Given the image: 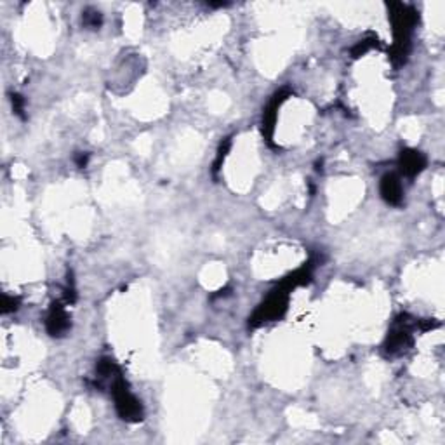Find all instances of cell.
Listing matches in <instances>:
<instances>
[{"instance_id":"1","label":"cell","mask_w":445,"mask_h":445,"mask_svg":"<svg viewBox=\"0 0 445 445\" xmlns=\"http://www.w3.org/2000/svg\"><path fill=\"white\" fill-rule=\"evenodd\" d=\"M389 18L393 23L395 42L391 47V60L393 63H404L411 47V34L418 23V12L405 4H389Z\"/></svg>"},{"instance_id":"2","label":"cell","mask_w":445,"mask_h":445,"mask_svg":"<svg viewBox=\"0 0 445 445\" xmlns=\"http://www.w3.org/2000/svg\"><path fill=\"white\" fill-rule=\"evenodd\" d=\"M111 395L115 398V409L124 421L139 423L143 420V405L130 393L129 386L124 379L122 372L111 378Z\"/></svg>"},{"instance_id":"3","label":"cell","mask_w":445,"mask_h":445,"mask_svg":"<svg viewBox=\"0 0 445 445\" xmlns=\"http://www.w3.org/2000/svg\"><path fill=\"white\" fill-rule=\"evenodd\" d=\"M289 290L284 289L282 286H278L273 293L268 296V299L261 304L260 308L254 312L251 317V327H260L263 323L271 322V320L282 319L284 313L287 312V304H289Z\"/></svg>"},{"instance_id":"4","label":"cell","mask_w":445,"mask_h":445,"mask_svg":"<svg viewBox=\"0 0 445 445\" xmlns=\"http://www.w3.org/2000/svg\"><path fill=\"white\" fill-rule=\"evenodd\" d=\"M412 329L409 323L407 315H402L400 319L395 320L393 329L389 330L388 338H386L385 350L389 355H400L405 350H409L412 346Z\"/></svg>"},{"instance_id":"5","label":"cell","mask_w":445,"mask_h":445,"mask_svg":"<svg viewBox=\"0 0 445 445\" xmlns=\"http://www.w3.org/2000/svg\"><path fill=\"white\" fill-rule=\"evenodd\" d=\"M45 327H47V332L51 336H58V338L67 334L68 329H70V317H68L67 310H65V306L60 301L51 304L47 320H45Z\"/></svg>"},{"instance_id":"6","label":"cell","mask_w":445,"mask_h":445,"mask_svg":"<svg viewBox=\"0 0 445 445\" xmlns=\"http://www.w3.org/2000/svg\"><path fill=\"white\" fill-rule=\"evenodd\" d=\"M381 195L389 205H400L404 201V188H402V181L398 174L395 172H388L383 176L381 179Z\"/></svg>"},{"instance_id":"7","label":"cell","mask_w":445,"mask_h":445,"mask_svg":"<svg viewBox=\"0 0 445 445\" xmlns=\"http://www.w3.org/2000/svg\"><path fill=\"white\" fill-rule=\"evenodd\" d=\"M398 166L405 176L414 178L426 167V157L418 150H404L400 153V159H398Z\"/></svg>"},{"instance_id":"8","label":"cell","mask_w":445,"mask_h":445,"mask_svg":"<svg viewBox=\"0 0 445 445\" xmlns=\"http://www.w3.org/2000/svg\"><path fill=\"white\" fill-rule=\"evenodd\" d=\"M287 96H289V91H280V93H277L273 96V100L270 101V104H268L266 110H264L263 133H264V136H266L268 141H271V137H273L275 124H277L278 108H280V104H282L284 101L287 100Z\"/></svg>"},{"instance_id":"9","label":"cell","mask_w":445,"mask_h":445,"mask_svg":"<svg viewBox=\"0 0 445 445\" xmlns=\"http://www.w3.org/2000/svg\"><path fill=\"white\" fill-rule=\"evenodd\" d=\"M82 23L87 28H100L103 25V16H101L100 11L96 9H86L84 14H82Z\"/></svg>"},{"instance_id":"10","label":"cell","mask_w":445,"mask_h":445,"mask_svg":"<svg viewBox=\"0 0 445 445\" xmlns=\"http://www.w3.org/2000/svg\"><path fill=\"white\" fill-rule=\"evenodd\" d=\"M376 45H378V38H376V37L365 38V41H360L358 44H356L355 47L352 49V56H353V58H360V56L367 54V52L371 51L372 47H376Z\"/></svg>"},{"instance_id":"11","label":"cell","mask_w":445,"mask_h":445,"mask_svg":"<svg viewBox=\"0 0 445 445\" xmlns=\"http://www.w3.org/2000/svg\"><path fill=\"white\" fill-rule=\"evenodd\" d=\"M230 148H231V141H230V139H225V141L221 143V146H219V150H218V159H216V162H214V172H218L219 169H221L223 160H225V157L228 155Z\"/></svg>"},{"instance_id":"12","label":"cell","mask_w":445,"mask_h":445,"mask_svg":"<svg viewBox=\"0 0 445 445\" xmlns=\"http://www.w3.org/2000/svg\"><path fill=\"white\" fill-rule=\"evenodd\" d=\"M18 306H19L18 297L8 296V294H4V296H2V313L16 312V310H18Z\"/></svg>"},{"instance_id":"13","label":"cell","mask_w":445,"mask_h":445,"mask_svg":"<svg viewBox=\"0 0 445 445\" xmlns=\"http://www.w3.org/2000/svg\"><path fill=\"white\" fill-rule=\"evenodd\" d=\"M12 108H14L16 115L25 119V100L19 94H12Z\"/></svg>"},{"instance_id":"14","label":"cell","mask_w":445,"mask_h":445,"mask_svg":"<svg viewBox=\"0 0 445 445\" xmlns=\"http://www.w3.org/2000/svg\"><path fill=\"white\" fill-rule=\"evenodd\" d=\"M75 162H77L78 167H86L87 162H89V155H87V153H78Z\"/></svg>"}]
</instances>
